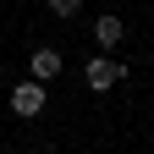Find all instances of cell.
<instances>
[{
    "instance_id": "cell-4",
    "label": "cell",
    "mask_w": 154,
    "mask_h": 154,
    "mask_svg": "<svg viewBox=\"0 0 154 154\" xmlns=\"http://www.w3.org/2000/svg\"><path fill=\"white\" fill-rule=\"evenodd\" d=\"M94 33H99V44H121V17H99V22H94Z\"/></svg>"
},
{
    "instance_id": "cell-2",
    "label": "cell",
    "mask_w": 154,
    "mask_h": 154,
    "mask_svg": "<svg viewBox=\"0 0 154 154\" xmlns=\"http://www.w3.org/2000/svg\"><path fill=\"white\" fill-rule=\"evenodd\" d=\"M11 110H17V116H38V110H44V88H38V83L11 88Z\"/></svg>"
},
{
    "instance_id": "cell-3",
    "label": "cell",
    "mask_w": 154,
    "mask_h": 154,
    "mask_svg": "<svg viewBox=\"0 0 154 154\" xmlns=\"http://www.w3.org/2000/svg\"><path fill=\"white\" fill-rule=\"evenodd\" d=\"M33 83H55V77H61V55L55 50H33Z\"/></svg>"
},
{
    "instance_id": "cell-5",
    "label": "cell",
    "mask_w": 154,
    "mask_h": 154,
    "mask_svg": "<svg viewBox=\"0 0 154 154\" xmlns=\"http://www.w3.org/2000/svg\"><path fill=\"white\" fill-rule=\"evenodd\" d=\"M50 11H55V17H77V11H83V0H50Z\"/></svg>"
},
{
    "instance_id": "cell-1",
    "label": "cell",
    "mask_w": 154,
    "mask_h": 154,
    "mask_svg": "<svg viewBox=\"0 0 154 154\" xmlns=\"http://www.w3.org/2000/svg\"><path fill=\"white\" fill-rule=\"evenodd\" d=\"M121 72H127V66H121V61H110V55H94V61L83 66V77H88V88H94V94L116 88V83H121Z\"/></svg>"
}]
</instances>
